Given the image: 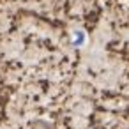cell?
Masks as SVG:
<instances>
[{"mask_svg":"<svg viewBox=\"0 0 129 129\" xmlns=\"http://www.w3.org/2000/svg\"><path fill=\"white\" fill-rule=\"evenodd\" d=\"M73 43H74V46H83L85 44V41H87V36H85V32L83 30H74L73 32Z\"/></svg>","mask_w":129,"mask_h":129,"instance_id":"6da1fadb","label":"cell"}]
</instances>
